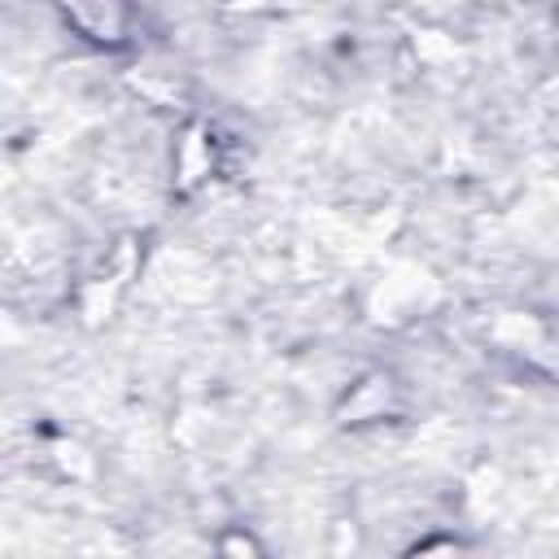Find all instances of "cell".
Returning a JSON list of instances; mask_svg holds the SVG:
<instances>
[{
	"label": "cell",
	"mask_w": 559,
	"mask_h": 559,
	"mask_svg": "<svg viewBox=\"0 0 559 559\" xmlns=\"http://www.w3.org/2000/svg\"><path fill=\"white\" fill-rule=\"evenodd\" d=\"M249 4H253V0H249Z\"/></svg>",
	"instance_id": "3"
},
{
	"label": "cell",
	"mask_w": 559,
	"mask_h": 559,
	"mask_svg": "<svg viewBox=\"0 0 559 559\" xmlns=\"http://www.w3.org/2000/svg\"><path fill=\"white\" fill-rule=\"evenodd\" d=\"M66 13L74 17V26L92 39H105V44H118L122 31H127V13L118 0H61Z\"/></svg>",
	"instance_id": "1"
},
{
	"label": "cell",
	"mask_w": 559,
	"mask_h": 559,
	"mask_svg": "<svg viewBox=\"0 0 559 559\" xmlns=\"http://www.w3.org/2000/svg\"><path fill=\"white\" fill-rule=\"evenodd\" d=\"M210 131L201 122H192L183 131V140L175 144V175H179V188H197L205 175H210Z\"/></svg>",
	"instance_id": "2"
}]
</instances>
